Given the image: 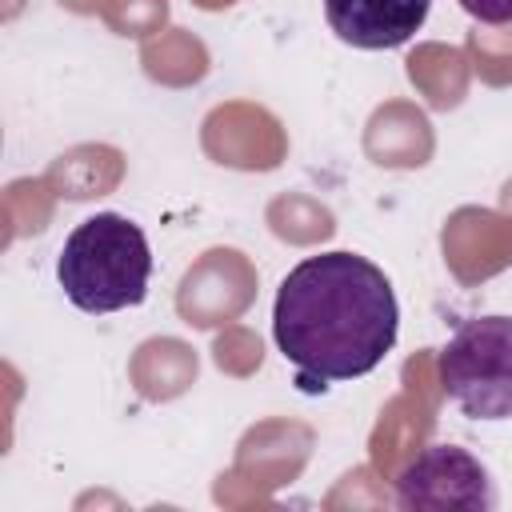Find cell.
I'll return each instance as SVG.
<instances>
[{
	"instance_id": "cell-1",
	"label": "cell",
	"mask_w": 512,
	"mask_h": 512,
	"mask_svg": "<svg viewBox=\"0 0 512 512\" xmlns=\"http://www.w3.org/2000/svg\"><path fill=\"white\" fill-rule=\"evenodd\" d=\"M396 332V292L368 256L320 252L280 280L272 336L308 392L368 376L392 352Z\"/></svg>"
},
{
	"instance_id": "cell-2",
	"label": "cell",
	"mask_w": 512,
	"mask_h": 512,
	"mask_svg": "<svg viewBox=\"0 0 512 512\" xmlns=\"http://www.w3.org/2000/svg\"><path fill=\"white\" fill-rule=\"evenodd\" d=\"M56 280L80 312L104 316L136 308L152 280V248L144 228L120 212L80 220L56 256Z\"/></svg>"
},
{
	"instance_id": "cell-3",
	"label": "cell",
	"mask_w": 512,
	"mask_h": 512,
	"mask_svg": "<svg viewBox=\"0 0 512 512\" xmlns=\"http://www.w3.org/2000/svg\"><path fill=\"white\" fill-rule=\"evenodd\" d=\"M444 396L468 420L512 416V316L464 320L440 352Z\"/></svg>"
},
{
	"instance_id": "cell-4",
	"label": "cell",
	"mask_w": 512,
	"mask_h": 512,
	"mask_svg": "<svg viewBox=\"0 0 512 512\" xmlns=\"http://www.w3.org/2000/svg\"><path fill=\"white\" fill-rule=\"evenodd\" d=\"M396 504L408 512H492L496 484L468 448L432 444L396 476Z\"/></svg>"
},
{
	"instance_id": "cell-5",
	"label": "cell",
	"mask_w": 512,
	"mask_h": 512,
	"mask_svg": "<svg viewBox=\"0 0 512 512\" xmlns=\"http://www.w3.org/2000/svg\"><path fill=\"white\" fill-rule=\"evenodd\" d=\"M432 0H324L328 28L352 48H400L428 20Z\"/></svg>"
},
{
	"instance_id": "cell-6",
	"label": "cell",
	"mask_w": 512,
	"mask_h": 512,
	"mask_svg": "<svg viewBox=\"0 0 512 512\" xmlns=\"http://www.w3.org/2000/svg\"><path fill=\"white\" fill-rule=\"evenodd\" d=\"M460 8L480 24H512V0H460Z\"/></svg>"
}]
</instances>
